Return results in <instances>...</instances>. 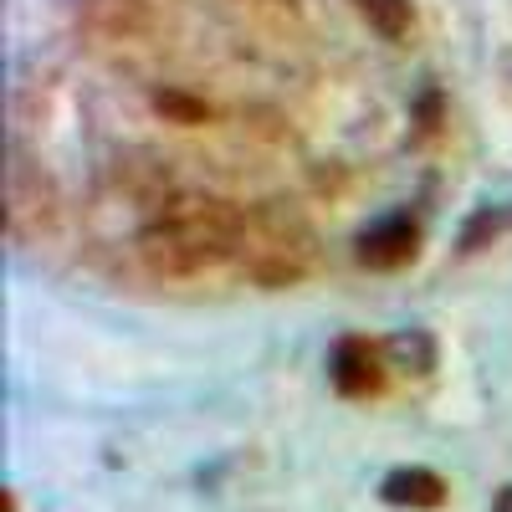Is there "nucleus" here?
<instances>
[{"mask_svg": "<svg viewBox=\"0 0 512 512\" xmlns=\"http://www.w3.org/2000/svg\"><path fill=\"white\" fill-rule=\"evenodd\" d=\"M246 216L216 195H180L169 200L139 236V256L154 277H200L210 267L241 256Z\"/></svg>", "mask_w": 512, "mask_h": 512, "instance_id": "1", "label": "nucleus"}, {"mask_svg": "<svg viewBox=\"0 0 512 512\" xmlns=\"http://www.w3.org/2000/svg\"><path fill=\"white\" fill-rule=\"evenodd\" d=\"M313 262V236L297 216H282V210H262V216H246V236H241V267L267 282H297Z\"/></svg>", "mask_w": 512, "mask_h": 512, "instance_id": "2", "label": "nucleus"}, {"mask_svg": "<svg viewBox=\"0 0 512 512\" xmlns=\"http://www.w3.org/2000/svg\"><path fill=\"white\" fill-rule=\"evenodd\" d=\"M333 384L344 395H354V400L374 395L379 384H384V354H379V344H369V338H344V344L333 349Z\"/></svg>", "mask_w": 512, "mask_h": 512, "instance_id": "3", "label": "nucleus"}, {"mask_svg": "<svg viewBox=\"0 0 512 512\" xmlns=\"http://www.w3.org/2000/svg\"><path fill=\"white\" fill-rule=\"evenodd\" d=\"M415 241H420V226L410 216H390L359 236V262L374 267V272H390V267H405L415 256Z\"/></svg>", "mask_w": 512, "mask_h": 512, "instance_id": "4", "label": "nucleus"}, {"mask_svg": "<svg viewBox=\"0 0 512 512\" xmlns=\"http://www.w3.org/2000/svg\"><path fill=\"white\" fill-rule=\"evenodd\" d=\"M441 497H446V482L436 472H425V466L384 477V502H395V507H436Z\"/></svg>", "mask_w": 512, "mask_h": 512, "instance_id": "5", "label": "nucleus"}, {"mask_svg": "<svg viewBox=\"0 0 512 512\" xmlns=\"http://www.w3.org/2000/svg\"><path fill=\"white\" fill-rule=\"evenodd\" d=\"M359 11H364L384 36H405L410 21H415V6H410V0H359Z\"/></svg>", "mask_w": 512, "mask_h": 512, "instance_id": "6", "label": "nucleus"}, {"mask_svg": "<svg viewBox=\"0 0 512 512\" xmlns=\"http://www.w3.org/2000/svg\"><path fill=\"white\" fill-rule=\"evenodd\" d=\"M497 512H512V487H502V497H497Z\"/></svg>", "mask_w": 512, "mask_h": 512, "instance_id": "7", "label": "nucleus"}]
</instances>
